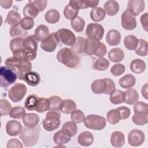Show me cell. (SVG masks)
<instances>
[{
    "label": "cell",
    "mask_w": 148,
    "mask_h": 148,
    "mask_svg": "<svg viewBox=\"0 0 148 148\" xmlns=\"http://www.w3.org/2000/svg\"><path fill=\"white\" fill-rule=\"evenodd\" d=\"M106 51H107L106 46L103 43L101 42V44L98 49H97V50L96 51V52L94 53V55H95L97 57H98L99 58L103 57V56L106 54Z\"/></svg>",
    "instance_id": "cell-59"
},
{
    "label": "cell",
    "mask_w": 148,
    "mask_h": 148,
    "mask_svg": "<svg viewBox=\"0 0 148 148\" xmlns=\"http://www.w3.org/2000/svg\"><path fill=\"white\" fill-rule=\"evenodd\" d=\"M132 122L138 125H144L148 122V114L135 113L132 117Z\"/></svg>",
    "instance_id": "cell-49"
},
{
    "label": "cell",
    "mask_w": 148,
    "mask_h": 148,
    "mask_svg": "<svg viewBox=\"0 0 148 148\" xmlns=\"http://www.w3.org/2000/svg\"><path fill=\"white\" fill-rule=\"evenodd\" d=\"M145 140V135L144 132L138 129L131 130L128 135V142L132 146H140Z\"/></svg>",
    "instance_id": "cell-12"
},
{
    "label": "cell",
    "mask_w": 148,
    "mask_h": 148,
    "mask_svg": "<svg viewBox=\"0 0 148 148\" xmlns=\"http://www.w3.org/2000/svg\"><path fill=\"white\" fill-rule=\"evenodd\" d=\"M77 142L82 146H90L94 142V136L90 131L82 132L77 137Z\"/></svg>",
    "instance_id": "cell-24"
},
{
    "label": "cell",
    "mask_w": 148,
    "mask_h": 148,
    "mask_svg": "<svg viewBox=\"0 0 148 148\" xmlns=\"http://www.w3.org/2000/svg\"><path fill=\"white\" fill-rule=\"evenodd\" d=\"M23 126L20 122L11 120L7 122L6 124V131L8 135L11 136L20 135L23 130Z\"/></svg>",
    "instance_id": "cell-17"
},
{
    "label": "cell",
    "mask_w": 148,
    "mask_h": 148,
    "mask_svg": "<svg viewBox=\"0 0 148 148\" xmlns=\"http://www.w3.org/2000/svg\"><path fill=\"white\" fill-rule=\"evenodd\" d=\"M145 7V2L143 0H130L127 3V10H128L135 17L142 12Z\"/></svg>",
    "instance_id": "cell-16"
},
{
    "label": "cell",
    "mask_w": 148,
    "mask_h": 148,
    "mask_svg": "<svg viewBox=\"0 0 148 148\" xmlns=\"http://www.w3.org/2000/svg\"><path fill=\"white\" fill-rule=\"evenodd\" d=\"M23 146L21 142L17 138H12L8 141L6 147L7 148H22Z\"/></svg>",
    "instance_id": "cell-58"
},
{
    "label": "cell",
    "mask_w": 148,
    "mask_h": 148,
    "mask_svg": "<svg viewBox=\"0 0 148 148\" xmlns=\"http://www.w3.org/2000/svg\"><path fill=\"white\" fill-rule=\"evenodd\" d=\"M23 42L24 38H14L10 40L9 47L13 54V57L28 59L27 53L24 48Z\"/></svg>",
    "instance_id": "cell-8"
},
{
    "label": "cell",
    "mask_w": 148,
    "mask_h": 148,
    "mask_svg": "<svg viewBox=\"0 0 148 148\" xmlns=\"http://www.w3.org/2000/svg\"><path fill=\"white\" fill-rule=\"evenodd\" d=\"M57 60L69 68H75L79 62V58L77 54L68 47H64L58 51Z\"/></svg>",
    "instance_id": "cell-3"
},
{
    "label": "cell",
    "mask_w": 148,
    "mask_h": 148,
    "mask_svg": "<svg viewBox=\"0 0 148 148\" xmlns=\"http://www.w3.org/2000/svg\"><path fill=\"white\" fill-rule=\"evenodd\" d=\"M17 74L6 66L0 68V86L2 88H7L13 84L17 79Z\"/></svg>",
    "instance_id": "cell-7"
},
{
    "label": "cell",
    "mask_w": 148,
    "mask_h": 148,
    "mask_svg": "<svg viewBox=\"0 0 148 148\" xmlns=\"http://www.w3.org/2000/svg\"><path fill=\"white\" fill-rule=\"evenodd\" d=\"M135 52L139 56H146L148 53L147 42L143 39H138V45L135 50Z\"/></svg>",
    "instance_id": "cell-44"
},
{
    "label": "cell",
    "mask_w": 148,
    "mask_h": 148,
    "mask_svg": "<svg viewBox=\"0 0 148 148\" xmlns=\"http://www.w3.org/2000/svg\"><path fill=\"white\" fill-rule=\"evenodd\" d=\"M148 14L147 13H145L144 14H143L140 18V23L142 24V26L143 27V28L146 31H148Z\"/></svg>",
    "instance_id": "cell-61"
},
{
    "label": "cell",
    "mask_w": 148,
    "mask_h": 148,
    "mask_svg": "<svg viewBox=\"0 0 148 148\" xmlns=\"http://www.w3.org/2000/svg\"><path fill=\"white\" fill-rule=\"evenodd\" d=\"M49 101L48 98H39L35 111L38 113H43L47 110H49Z\"/></svg>",
    "instance_id": "cell-52"
},
{
    "label": "cell",
    "mask_w": 148,
    "mask_h": 148,
    "mask_svg": "<svg viewBox=\"0 0 148 148\" xmlns=\"http://www.w3.org/2000/svg\"><path fill=\"white\" fill-rule=\"evenodd\" d=\"M124 45L129 50H135L138 45V39L133 35H128L124 39Z\"/></svg>",
    "instance_id": "cell-42"
},
{
    "label": "cell",
    "mask_w": 148,
    "mask_h": 148,
    "mask_svg": "<svg viewBox=\"0 0 148 148\" xmlns=\"http://www.w3.org/2000/svg\"><path fill=\"white\" fill-rule=\"evenodd\" d=\"M23 12L25 17L34 18L38 16L40 11L37 6L32 3V1H29L24 7Z\"/></svg>",
    "instance_id": "cell-26"
},
{
    "label": "cell",
    "mask_w": 148,
    "mask_h": 148,
    "mask_svg": "<svg viewBox=\"0 0 148 148\" xmlns=\"http://www.w3.org/2000/svg\"><path fill=\"white\" fill-rule=\"evenodd\" d=\"M106 117L108 121L112 125L117 124L121 120L120 114L117 109H111L108 111L106 114Z\"/></svg>",
    "instance_id": "cell-47"
},
{
    "label": "cell",
    "mask_w": 148,
    "mask_h": 148,
    "mask_svg": "<svg viewBox=\"0 0 148 148\" xmlns=\"http://www.w3.org/2000/svg\"><path fill=\"white\" fill-rule=\"evenodd\" d=\"M91 89L92 92L96 94L110 95L116 90V85L111 79L103 78L93 81L91 84Z\"/></svg>",
    "instance_id": "cell-2"
},
{
    "label": "cell",
    "mask_w": 148,
    "mask_h": 148,
    "mask_svg": "<svg viewBox=\"0 0 148 148\" xmlns=\"http://www.w3.org/2000/svg\"><path fill=\"white\" fill-rule=\"evenodd\" d=\"M147 83H145L142 87L141 89V92H142V94L143 96V97L147 99Z\"/></svg>",
    "instance_id": "cell-63"
},
{
    "label": "cell",
    "mask_w": 148,
    "mask_h": 148,
    "mask_svg": "<svg viewBox=\"0 0 148 148\" xmlns=\"http://www.w3.org/2000/svg\"><path fill=\"white\" fill-rule=\"evenodd\" d=\"M70 140V135L62 129L58 131L54 134L53 141L58 145H64Z\"/></svg>",
    "instance_id": "cell-23"
},
{
    "label": "cell",
    "mask_w": 148,
    "mask_h": 148,
    "mask_svg": "<svg viewBox=\"0 0 148 148\" xmlns=\"http://www.w3.org/2000/svg\"><path fill=\"white\" fill-rule=\"evenodd\" d=\"M21 26L25 30H29L33 28L34 26V20L33 18L30 17H25L21 18V20L20 23Z\"/></svg>",
    "instance_id": "cell-56"
},
{
    "label": "cell",
    "mask_w": 148,
    "mask_h": 148,
    "mask_svg": "<svg viewBox=\"0 0 148 148\" xmlns=\"http://www.w3.org/2000/svg\"><path fill=\"white\" fill-rule=\"evenodd\" d=\"M61 113L60 111L49 110L42 121L43 128L47 131H52L59 128L61 125Z\"/></svg>",
    "instance_id": "cell-5"
},
{
    "label": "cell",
    "mask_w": 148,
    "mask_h": 148,
    "mask_svg": "<svg viewBox=\"0 0 148 148\" xmlns=\"http://www.w3.org/2000/svg\"><path fill=\"white\" fill-rule=\"evenodd\" d=\"M24 48L27 53L28 58L31 61L34 60L37 55L38 50V40L32 35H29L24 39L23 42Z\"/></svg>",
    "instance_id": "cell-10"
},
{
    "label": "cell",
    "mask_w": 148,
    "mask_h": 148,
    "mask_svg": "<svg viewBox=\"0 0 148 148\" xmlns=\"http://www.w3.org/2000/svg\"><path fill=\"white\" fill-rule=\"evenodd\" d=\"M21 20V18L20 13L14 10H11L8 12L6 18V22L12 26L20 23Z\"/></svg>",
    "instance_id": "cell-41"
},
{
    "label": "cell",
    "mask_w": 148,
    "mask_h": 148,
    "mask_svg": "<svg viewBox=\"0 0 148 148\" xmlns=\"http://www.w3.org/2000/svg\"><path fill=\"white\" fill-rule=\"evenodd\" d=\"M101 42L99 39L94 37L88 38L86 42V54L88 55H94L98 49Z\"/></svg>",
    "instance_id": "cell-21"
},
{
    "label": "cell",
    "mask_w": 148,
    "mask_h": 148,
    "mask_svg": "<svg viewBox=\"0 0 148 148\" xmlns=\"http://www.w3.org/2000/svg\"><path fill=\"white\" fill-rule=\"evenodd\" d=\"M121 34L117 29H110L109 30L106 35V41L107 43L111 46H117L119 45L121 41Z\"/></svg>",
    "instance_id": "cell-20"
},
{
    "label": "cell",
    "mask_w": 148,
    "mask_h": 148,
    "mask_svg": "<svg viewBox=\"0 0 148 148\" xmlns=\"http://www.w3.org/2000/svg\"><path fill=\"white\" fill-rule=\"evenodd\" d=\"M49 35L50 32L48 27L44 24H40L35 29L34 36L38 41L42 42Z\"/></svg>",
    "instance_id": "cell-29"
},
{
    "label": "cell",
    "mask_w": 148,
    "mask_h": 148,
    "mask_svg": "<svg viewBox=\"0 0 148 148\" xmlns=\"http://www.w3.org/2000/svg\"><path fill=\"white\" fill-rule=\"evenodd\" d=\"M109 100L113 104L119 105L124 102L125 92L120 90H115L110 94Z\"/></svg>",
    "instance_id": "cell-36"
},
{
    "label": "cell",
    "mask_w": 148,
    "mask_h": 148,
    "mask_svg": "<svg viewBox=\"0 0 148 148\" xmlns=\"http://www.w3.org/2000/svg\"><path fill=\"white\" fill-rule=\"evenodd\" d=\"M32 2L37 6L40 12H43L47 6V1L46 0H36V1H32Z\"/></svg>",
    "instance_id": "cell-60"
},
{
    "label": "cell",
    "mask_w": 148,
    "mask_h": 148,
    "mask_svg": "<svg viewBox=\"0 0 148 148\" xmlns=\"http://www.w3.org/2000/svg\"><path fill=\"white\" fill-rule=\"evenodd\" d=\"M62 129L66 132L71 137L76 135L77 132V126L76 123L72 121L65 122L63 124Z\"/></svg>",
    "instance_id": "cell-48"
},
{
    "label": "cell",
    "mask_w": 148,
    "mask_h": 148,
    "mask_svg": "<svg viewBox=\"0 0 148 148\" xmlns=\"http://www.w3.org/2000/svg\"><path fill=\"white\" fill-rule=\"evenodd\" d=\"M13 3V1L12 0H1L0 5L4 9H9L11 8Z\"/></svg>",
    "instance_id": "cell-62"
},
{
    "label": "cell",
    "mask_w": 148,
    "mask_h": 148,
    "mask_svg": "<svg viewBox=\"0 0 148 148\" xmlns=\"http://www.w3.org/2000/svg\"><path fill=\"white\" fill-rule=\"evenodd\" d=\"M110 143L114 147H121L125 143L124 134L120 131H114L110 136Z\"/></svg>",
    "instance_id": "cell-27"
},
{
    "label": "cell",
    "mask_w": 148,
    "mask_h": 148,
    "mask_svg": "<svg viewBox=\"0 0 148 148\" xmlns=\"http://www.w3.org/2000/svg\"><path fill=\"white\" fill-rule=\"evenodd\" d=\"M134 113L148 114V105L143 101H137L134 106Z\"/></svg>",
    "instance_id": "cell-54"
},
{
    "label": "cell",
    "mask_w": 148,
    "mask_h": 148,
    "mask_svg": "<svg viewBox=\"0 0 148 148\" xmlns=\"http://www.w3.org/2000/svg\"><path fill=\"white\" fill-rule=\"evenodd\" d=\"M56 34L59 42H61L66 46H72L76 39L75 35L70 29L66 28L59 29Z\"/></svg>",
    "instance_id": "cell-11"
},
{
    "label": "cell",
    "mask_w": 148,
    "mask_h": 148,
    "mask_svg": "<svg viewBox=\"0 0 148 148\" xmlns=\"http://www.w3.org/2000/svg\"><path fill=\"white\" fill-rule=\"evenodd\" d=\"M5 63V66L12 69L17 74L18 79L22 80L24 75L32 69V64L27 58L12 57L7 58Z\"/></svg>",
    "instance_id": "cell-1"
},
{
    "label": "cell",
    "mask_w": 148,
    "mask_h": 148,
    "mask_svg": "<svg viewBox=\"0 0 148 148\" xmlns=\"http://www.w3.org/2000/svg\"><path fill=\"white\" fill-rule=\"evenodd\" d=\"M10 35L11 37L14 38H23L25 37L28 32L26 30L23 28V27L21 26L20 24H17L14 25H12L9 30Z\"/></svg>",
    "instance_id": "cell-35"
},
{
    "label": "cell",
    "mask_w": 148,
    "mask_h": 148,
    "mask_svg": "<svg viewBox=\"0 0 148 148\" xmlns=\"http://www.w3.org/2000/svg\"><path fill=\"white\" fill-rule=\"evenodd\" d=\"M25 114V109L22 106H14L10 111L9 116L14 119H21Z\"/></svg>",
    "instance_id": "cell-50"
},
{
    "label": "cell",
    "mask_w": 148,
    "mask_h": 148,
    "mask_svg": "<svg viewBox=\"0 0 148 148\" xmlns=\"http://www.w3.org/2000/svg\"><path fill=\"white\" fill-rule=\"evenodd\" d=\"M39 98L35 94H31L28 96L24 102L25 108L28 110H35Z\"/></svg>",
    "instance_id": "cell-39"
},
{
    "label": "cell",
    "mask_w": 148,
    "mask_h": 148,
    "mask_svg": "<svg viewBox=\"0 0 148 148\" xmlns=\"http://www.w3.org/2000/svg\"><path fill=\"white\" fill-rule=\"evenodd\" d=\"M121 24L124 29L128 31L133 30L136 27L135 17L127 9L121 14Z\"/></svg>",
    "instance_id": "cell-13"
},
{
    "label": "cell",
    "mask_w": 148,
    "mask_h": 148,
    "mask_svg": "<svg viewBox=\"0 0 148 148\" xmlns=\"http://www.w3.org/2000/svg\"><path fill=\"white\" fill-rule=\"evenodd\" d=\"M79 10L72 6V5L68 3L64 9L63 14L65 18L67 20H73V18L77 17Z\"/></svg>",
    "instance_id": "cell-43"
},
{
    "label": "cell",
    "mask_w": 148,
    "mask_h": 148,
    "mask_svg": "<svg viewBox=\"0 0 148 148\" xmlns=\"http://www.w3.org/2000/svg\"><path fill=\"white\" fill-rule=\"evenodd\" d=\"M117 110L119 111L120 114L121 120H125L128 119L131 114V110L127 106H121L120 107L117 108Z\"/></svg>",
    "instance_id": "cell-57"
},
{
    "label": "cell",
    "mask_w": 148,
    "mask_h": 148,
    "mask_svg": "<svg viewBox=\"0 0 148 148\" xmlns=\"http://www.w3.org/2000/svg\"><path fill=\"white\" fill-rule=\"evenodd\" d=\"M105 13L110 16H115L119 11V3L114 0H109L105 2L103 5Z\"/></svg>",
    "instance_id": "cell-25"
},
{
    "label": "cell",
    "mask_w": 148,
    "mask_h": 148,
    "mask_svg": "<svg viewBox=\"0 0 148 148\" xmlns=\"http://www.w3.org/2000/svg\"><path fill=\"white\" fill-rule=\"evenodd\" d=\"M109 61L104 57H99L98 58L93 64L92 68L94 70L99 71H105L109 66Z\"/></svg>",
    "instance_id": "cell-46"
},
{
    "label": "cell",
    "mask_w": 148,
    "mask_h": 148,
    "mask_svg": "<svg viewBox=\"0 0 148 148\" xmlns=\"http://www.w3.org/2000/svg\"><path fill=\"white\" fill-rule=\"evenodd\" d=\"M86 39L82 36H77L75 43L71 46V50L75 54H81L85 52Z\"/></svg>",
    "instance_id": "cell-31"
},
{
    "label": "cell",
    "mask_w": 148,
    "mask_h": 148,
    "mask_svg": "<svg viewBox=\"0 0 148 148\" xmlns=\"http://www.w3.org/2000/svg\"><path fill=\"white\" fill-rule=\"evenodd\" d=\"M77 108V105L74 101L71 99L63 100L60 111L64 114H71Z\"/></svg>",
    "instance_id": "cell-34"
},
{
    "label": "cell",
    "mask_w": 148,
    "mask_h": 148,
    "mask_svg": "<svg viewBox=\"0 0 148 148\" xmlns=\"http://www.w3.org/2000/svg\"><path fill=\"white\" fill-rule=\"evenodd\" d=\"M83 122L86 128L93 130H102L106 125V120L104 117L94 114L87 116Z\"/></svg>",
    "instance_id": "cell-6"
},
{
    "label": "cell",
    "mask_w": 148,
    "mask_h": 148,
    "mask_svg": "<svg viewBox=\"0 0 148 148\" xmlns=\"http://www.w3.org/2000/svg\"><path fill=\"white\" fill-rule=\"evenodd\" d=\"M40 127L34 128L23 127L20 134V138L23 141L25 147H32L35 146L39 138Z\"/></svg>",
    "instance_id": "cell-4"
},
{
    "label": "cell",
    "mask_w": 148,
    "mask_h": 148,
    "mask_svg": "<svg viewBox=\"0 0 148 148\" xmlns=\"http://www.w3.org/2000/svg\"><path fill=\"white\" fill-rule=\"evenodd\" d=\"M58 42L56 32H52L41 42L40 48L46 52H53L56 50Z\"/></svg>",
    "instance_id": "cell-14"
},
{
    "label": "cell",
    "mask_w": 148,
    "mask_h": 148,
    "mask_svg": "<svg viewBox=\"0 0 148 148\" xmlns=\"http://www.w3.org/2000/svg\"><path fill=\"white\" fill-rule=\"evenodd\" d=\"M49 101V110L60 111L63 99L57 95H53L48 98Z\"/></svg>",
    "instance_id": "cell-38"
},
{
    "label": "cell",
    "mask_w": 148,
    "mask_h": 148,
    "mask_svg": "<svg viewBox=\"0 0 148 148\" xmlns=\"http://www.w3.org/2000/svg\"><path fill=\"white\" fill-rule=\"evenodd\" d=\"M27 91L26 86L21 83H17L10 88L8 91V96L10 99L13 102H20Z\"/></svg>",
    "instance_id": "cell-9"
},
{
    "label": "cell",
    "mask_w": 148,
    "mask_h": 148,
    "mask_svg": "<svg viewBox=\"0 0 148 148\" xmlns=\"http://www.w3.org/2000/svg\"><path fill=\"white\" fill-rule=\"evenodd\" d=\"M125 92L124 102L128 105H134L139 99V94L134 88H129Z\"/></svg>",
    "instance_id": "cell-33"
},
{
    "label": "cell",
    "mask_w": 148,
    "mask_h": 148,
    "mask_svg": "<svg viewBox=\"0 0 148 148\" xmlns=\"http://www.w3.org/2000/svg\"><path fill=\"white\" fill-rule=\"evenodd\" d=\"M105 30L102 25L98 23H90L86 29V34L88 38L94 37L99 40L102 39Z\"/></svg>",
    "instance_id": "cell-15"
},
{
    "label": "cell",
    "mask_w": 148,
    "mask_h": 148,
    "mask_svg": "<svg viewBox=\"0 0 148 148\" xmlns=\"http://www.w3.org/2000/svg\"><path fill=\"white\" fill-rule=\"evenodd\" d=\"M12 109V105L8 100L5 99H0V111L2 116L9 115Z\"/></svg>",
    "instance_id": "cell-51"
},
{
    "label": "cell",
    "mask_w": 148,
    "mask_h": 148,
    "mask_svg": "<svg viewBox=\"0 0 148 148\" xmlns=\"http://www.w3.org/2000/svg\"><path fill=\"white\" fill-rule=\"evenodd\" d=\"M146 68L145 62L139 58L133 60L130 64V69L135 73L139 74L143 72Z\"/></svg>",
    "instance_id": "cell-32"
},
{
    "label": "cell",
    "mask_w": 148,
    "mask_h": 148,
    "mask_svg": "<svg viewBox=\"0 0 148 148\" xmlns=\"http://www.w3.org/2000/svg\"><path fill=\"white\" fill-rule=\"evenodd\" d=\"M23 80L30 86H36L40 83V76L38 73L35 71H29L24 75Z\"/></svg>",
    "instance_id": "cell-22"
},
{
    "label": "cell",
    "mask_w": 148,
    "mask_h": 148,
    "mask_svg": "<svg viewBox=\"0 0 148 148\" xmlns=\"http://www.w3.org/2000/svg\"><path fill=\"white\" fill-rule=\"evenodd\" d=\"M136 83L135 76L131 74H127L120 77L119 80L120 86L124 89H129L132 88Z\"/></svg>",
    "instance_id": "cell-28"
},
{
    "label": "cell",
    "mask_w": 148,
    "mask_h": 148,
    "mask_svg": "<svg viewBox=\"0 0 148 148\" xmlns=\"http://www.w3.org/2000/svg\"><path fill=\"white\" fill-rule=\"evenodd\" d=\"M85 119L84 113L79 109H76L71 113V121L76 124H79L84 121Z\"/></svg>",
    "instance_id": "cell-53"
},
{
    "label": "cell",
    "mask_w": 148,
    "mask_h": 148,
    "mask_svg": "<svg viewBox=\"0 0 148 148\" xmlns=\"http://www.w3.org/2000/svg\"><path fill=\"white\" fill-rule=\"evenodd\" d=\"M99 1L95 0H71L69 3L77 9H84L87 8H94L97 7Z\"/></svg>",
    "instance_id": "cell-18"
},
{
    "label": "cell",
    "mask_w": 148,
    "mask_h": 148,
    "mask_svg": "<svg viewBox=\"0 0 148 148\" xmlns=\"http://www.w3.org/2000/svg\"><path fill=\"white\" fill-rule=\"evenodd\" d=\"M106 13L102 8L96 7L91 9L90 12L91 19L95 22H99L104 19Z\"/></svg>",
    "instance_id": "cell-40"
},
{
    "label": "cell",
    "mask_w": 148,
    "mask_h": 148,
    "mask_svg": "<svg viewBox=\"0 0 148 148\" xmlns=\"http://www.w3.org/2000/svg\"><path fill=\"white\" fill-rule=\"evenodd\" d=\"M125 71V66L122 64H116L113 65L110 70L111 73L114 76H119Z\"/></svg>",
    "instance_id": "cell-55"
},
{
    "label": "cell",
    "mask_w": 148,
    "mask_h": 148,
    "mask_svg": "<svg viewBox=\"0 0 148 148\" xmlns=\"http://www.w3.org/2000/svg\"><path fill=\"white\" fill-rule=\"evenodd\" d=\"M60 18V14L58 10L52 9L47 10L45 14V19L49 24H56Z\"/></svg>",
    "instance_id": "cell-37"
},
{
    "label": "cell",
    "mask_w": 148,
    "mask_h": 148,
    "mask_svg": "<svg viewBox=\"0 0 148 148\" xmlns=\"http://www.w3.org/2000/svg\"><path fill=\"white\" fill-rule=\"evenodd\" d=\"M40 121L39 116L34 113H25L22 118V121L25 127L34 128L37 127Z\"/></svg>",
    "instance_id": "cell-19"
},
{
    "label": "cell",
    "mask_w": 148,
    "mask_h": 148,
    "mask_svg": "<svg viewBox=\"0 0 148 148\" xmlns=\"http://www.w3.org/2000/svg\"><path fill=\"white\" fill-rule=\"evenodd\" d=\"M108 56L112 62H119L123 60L124 58V53L120 48H113L108 52Z\"/></svg>",
    "instance_id": "cell-30"
},
{
    "label": "cell",
    "mask_w": 148,
    "mask_h": 148,
    "mask_svg": "<svg viewBox=\"0 0 148 148\" xmlns=\"http://www.w3.org/2000/svg\"><path fill=\"white\" fill-rule=\"evenodd\" d=\"M85 20L81 17L77 16L71 20V25L72 29L76 32H82L84 28Z\"/></svg>",
    "instance_id": "cell-45"
}]
</instances>
